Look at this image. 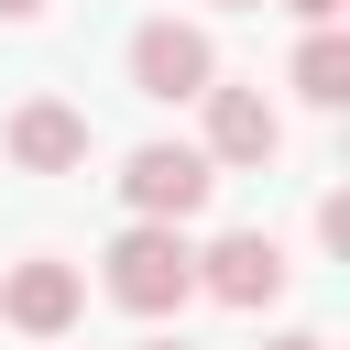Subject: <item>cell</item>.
I'll use <instances>...</instances> for the list:
<instances>
[{"label":"cell","instance_id":"6da1fadb","mask_svg":"<svg viewBox=\"0 0 350 350\" xmlns=\"http://www.w3.org/2000/svg\"><path fill=\"white\" fill-rule=\"evenodd\" d=\"M98 284H109V306H131V317H175V306L197 295V241L164 230V219H131V230L98 252Z\"/></svg>","mask_w":350,"mask_h":350},{"label":"cell","instance_id":"7a4b0ae2","mask_svg":"<svg viewBox=\"0 0 350 350\" xmlns=\"http://www.w3.org/2000/svg\"><path fill=\"white\" fill-rule=\"evenodd\" d=\"M131 88L153 98V109H186V98H208L219 88V44H208V22H142L131 33Z\"/></svg>","mask_w":350,"mask_h":350},{"label":"cell","instance_id":"3957f363","mask_svg":"<svg viewBox=\"0 0 350 350\" xmlns=\"http://www.w3.org/2000/svg\"><path fill=\"white\" fill-rule=\"evenodd\" d=\"M120 197H131V219H164V230H186V219L219 197V164H208L197 142H142V153L120 164Z\"/></svg>","mask_w":350,"mask_h":350},{"label":"cell","instance_id":"277c9868","mask_svg":"<svg viewBox=\"0 0 350 350\" xmlns=\"http://www.w3.org/2000/svg\"><path fill=\"white\" fill-rule=\"evenodd\" d=\"M197 109H208V142H197V153H208L219 175H262V164L284 153V120H273V98H262V88H230V77H219Z\"/></svg>","mask_w":350,"mask_h":350},{"label":"cell","instance_id":"5b68a950","mask_svg":"<svg viewBox=\"0 0 350 350\" xmlns=\"http://www.w3.org/2000/svg\"><path fill=\"white\" fill-rule=\"evenodd\" d=\"M284 273H295V262L273 252V230H219V241L197 252V295H219V306H241V317H252V306H273V295H284Z\"/></svg>","mask_w":350,"mask_h":350},{"label":"cell","instance_id":"8992f818","mask_svg":"<svg viewBox=\"0 0 350 350\" xmlns=\"http://www.w3.org/2000/svg\"><path fill=\"white\" fill-rule=\"evenodd\" d=\"M77 306H88V273L55 262V252H33V262L0 273V328H22V339H66Z\"/></svg>","mask_w":350,"mask_h":350},{"label":"cell","instance_id":"52a82bcc","mask_svg":"<svg viewBox=\"0 0 350 350\" xmlns=\"http://www.w3.org/2000/svg\"><path fill=\"white\" fill-rule=\"evenodd\" d=\"M0 153H11L22 175H77V164H88V109H66V98H22V109L0 120Z\"/></svg>","mask_w":350,"mask_h":350},{"label":"cell","instance_id":"ba28073f","mask_svg":"<svg viewBox=\"0 0 350 350\" xmlns=\"http://www.w3.org/2000/svg\"><path fill=\"white\" fill-rule=\"evenodd\" d=\"M295 98H306V109H350V33H339V22H317V33L295 44Z\"/></svg>","mask_w":350,"mask_h":350},{"label":"cell","instance_id":"9c48e42d","mask_svg":"<svg viewBox=\"0 0 350 350\" xmlns=\"http://www.w3.org/2000/svg\"><path fill=\"white\" fill-rule=\"evenodd\" d=\"M284 11H295V22H306V33H317V22H339V11H350V0H284Z\"/></svg>","mask_w":350,"mask_h":350},{"label":"cell","instance_id":"30bf717a","mask_svg":"<svg viewBox=\"0 0 350 350\" xmlns=\"http://www.w3.org/2000/svg\"><path fill=\"white\" fill-rule=\"evenodd\" d=\"M262 350H328V339H317V328H284V339H262Z\"/></svg>","mask_w":350,"mask_h":350},{"label":"cell","instance_id":"8fae6325","mask_svg":"<svg viewBox=\"0 0 350 350\" xmlns=\"http://www.w3.org/2000/svg\"><path fill=\"white\" fill-rule=\"evenodd\" d=\"M44 11H55V0H0V22H44Z\"/></svg>","mask_w":350,"mask_h":350},{"label":"cell","instance_id":"7c38bea8","mask_svg":"<svg viewBox=\"0 0 350 350\" xmlns=\"http://www.w3.org/2000/svg\"><path fill=\"white\" fill-rule=\"evenodd\" d=\"M208 11H262V0H208Z\"/></svg>","mask_w":350,"mask_h":350},{"label":"cell","instance_id":"4fadbf2b","mask_svg":"<svg viewBox=\"0 0 350 350\" xmlns=\"http://www.w3.org/2000/svg\"><path fill=\"white\" fill-rule=\"evenodd\" d=\"M142 350H186V339H142Z\"/></svg>","mask_w":350,"mask_h":350}]
</instances>
